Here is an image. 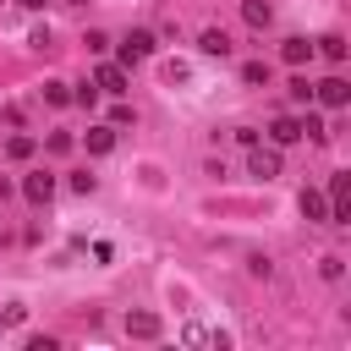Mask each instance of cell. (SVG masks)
I'll list each match as a JSON object with an SVG mask.
<instances>
[{
    "label": "cell",
    "instance_id": "obj_4",
    "mask_svg": "<svg viewBox=\"0 0 351 351\" xmlns=\"http://www.w3.org/2000/svg\"><path fill=\"white\" fill-rule=\"evenodd\" d=\"M148 55H154V33H143V27H137V33H126L121 60H126V66H137V60H148Z\"/></svg>",
    "mask_w": 351,
    "mask_h": 351
},
{
    "label": "cell",
    "instance_id": "obj_8",
    "mask_svg": "<svg viewBox=\"0 0 351 351\" xmlns=\"http://www.w3.org/2000/svg\"><path fill=\"white\" fill-rule=\"evenodd\" d=\"M269 137H274V148H291V143L302 137V121H296V115H280V121L269 126Z\"/></svg>",
    "mask_w": 351,
    "mask_h": 351
},
{
    "label": "cell",
    "instance_id": "obj_5",
    "mask_svg": "<svg viewBox=\"0 0 351 351\" xmlns=\"http://www.w3.org/2000/svg\"><path fill=\"white\" fill-rule=\"evenodd\" d=\"M197 49H203V55H214V60H225V55H230V33H225V27H203Z\"/></svg>",
    "mask_w": 351,
    "mask_h": 351
},
{
    "label": "cell",
    "instance_id": "obj_18",
    "mask_svg": "<svg viewBox=\"0 0 351 351\" xmlns=\"http://www.w3.org/2000/svg\"><path fill=\"white\" fill-rule=\"evenodd\" d=\"M82 44H88L93 55H104V49H110V33H99V27H88V38H82Z\"/></svg>",
    "mask_w": 351,
    "mask_h": 351
},
{
    "label": "cell",
    "instance_id": "obj_10",
    "mask_svg": "<svg viewBox=\"0 0 351 351\" xmlns=\"http://www.w3.org/2000/svg\"><path fill=\"white\" fill-rule=\"evenodd\" d=\"M241 16H247V27H269V22H274L269 0H241Z\"/></svg>",
    "mask_w": 351,
    "mask_h": 351
},
{
    "label": "cell",
    "instance_id": "obj_16",
    "mask_svg": "<svg viewBox=\"0 0 351 351\" xmlns=\"http://www.w3.org/2000/svg\"><path fill=\"white\" fill-rule=\"evenodd\" d=\"M44 104H71V88L66 82H44Z\"/></svg>",
    "mask_w": 351,
    "mask_h": 351
},
{
    "label": "cell",
    "instance_id": "obj_14",
    "mask_svg": "<svg viewBox=\"0 0 351 351\" xmlns=\"http://www.w3.org/2000/svg\"><path fill=\"white\" fill-rule=\"evenodd\" d=\"M241 82H247V88H269V66H263V60H247V66H241Z\"/></svg>",
    "mask_w": 351,
    "mask_h": 351
},
{
    "label": "cell",
    "instance_id": "obj_1",
    "mask_svg": "<svg viewBox=\"0 0 351 351\" xmlns=\"http://www.w3.org/2000/svg\"><path fill=\"white\" fill-rule=\"evenodd\" d=\"M346 192H351V176L335 170L329 176V225H351V197Z\"/></svg>",
    "mask_w": 351,
    "mask_h": 351
},
{
    "label": "cell",
    "instance_id": "obj_23",
    "mask_svg": "<svg viewBox=\"0 0 351 351\" xmlns=\"http://www.w3.org/2000/svg\"><path fill=\"white\" fill-rule=\"evenodd\" d=\"M16 5H27V11H44V5H49V0H16Z\"/></svg>",
    "mask_w": 351,
    "mask_h": 351
},
{
    "label": "cell",
    "instance_id": "obj_2",
    "mask_svg": "<svg viewBox=\"0 0 351 351\" xmlns=\"http://www.w3.org/2000/svg\"><path fill=\"white\" fill-rule=\"evenodd\" d=\"M313 99H318L324 110H346V104H351V82H346V77H324V82H313Z\"/></svg>",
    "mask_w": 351,
    "mask_h": 351
},
{
    "label": "cell",
    "instance_id": "obj_17",
    "mask_svg": "<svg viewBox=\"0 0 351 351\" xmlns=\"http://www.w3.org/2000/svg\"><path fill=\"white\" fill-rule=\"evenodd\" d=\"M27 154H33V137H11L5 143V159H27Z\"/></svg>",
    "mask_w": 351,
    "mask_h": 351
},
{
    "label": "cell",
    "instance_id": "obj_22",
    "mask_svg": "<svg viewBox=\"0 0 351 351\" xmlns=\"http://www.w3.org/2000/svg\"><path fill=\"white\" fill-rule=\"evenodd\" d=\"M71 148V132H49V154H66Z\"/></svg>",
    "mask_w": 351,
    "mask_h": 351
},
{
    "label": "cell",
    "instance_id": "obj_3",
    "mask_svg": "<svg viewBox=\"0 0 351 351\" xmlns=\"http://www.w3.org/2000/svg\"><path fill=\"white\" fill-rule=\"evenodd\" d=\"M247 176H258V181H274V176H280V154H274V148H258V143H252Z\"/></svg>",
    "mask_w": 351,
    "mask_h": 351
},
{
    "label": "cell",
    "instance_id": "obj_12",
    "mask_svg": "<svg viewBox=\"0 0 351 351\" xmlns=\"http://www.w3.org/2000/svg\"><path fill=\"white\" fill-rule=\"evenodd\" d=\"M280 55H285V66H307V60H313V44H307V38H285Z\"/></svg>",
    "mask_w": 351,
    "mask_h": 351
},
{
    "label": "cell",
    "instance_id": "obj_7",
    "mask_svg": "<svg viewBox=\"0 0 351 351\" xmlns=\"http://www.w3.org/2000/svg\"><path fill=\"white\" fill-rule=\"evenodd\" d=\"M296 203H302V214H307V219H318V225H329V197H324V192H313V186H302V197H296Z\"/></svg>",
    "mask_w": 351,
    "mask_h": 351
},
{
    "label": "cell",
    "instance_id": "obj_15",
    "mask_svg": "<svg viewBox=\"0 0 351 351\" xmlns=\"http://www.w3.org/2000/svg\"><path fill=\"white\" fill-rule=\"evenodd\" d=\"M313 49H324L329 60H346V38H340V33H324V38L313 44Z\"/></svg>",
    "mask_w": 351,
    "mask_h": 351
},
{
    "label": "cell",
    "instance_id": "obj_21",
    "mask_svg": "<svg viewBox=\"0 0 351 351\" xmlns=\"http://www.w3.org/2000/svg\"><path fill=\"white\" fill-rule=\"evenodd\" d=\"M93 186H99V181H93V176H88V170H77V176H71V192H82V197H88V192H93Z\"/></svg>",
    "mask_w": 351,
    "mask_h": 351
},
{
    "label": "cell",
    "instance_id": "obj_19",
    "mask_svg": "<svg viewBox=\"0 0 351 351\" xmlns=\"http://www.w3.org/2000/svg\"><path fill=\"white\" fill-rule=\"evenodd\" d=\"M291 99L307 104V99H313V82H307V77H291Z\"/></svg>",
    "mask_w": 351,
    "mask_h": 351
},
{
    "label": "cell",
    "instance_id": "obj_9",
    "mask_svg": "<svg viewBox=\"0 0 351 351\" xmlns=\"http://www.w3.org/2000/svg\"><path fill=\"white\" fill-rule=\"evenodd\" d=\"M126 335L154 340V335H159V318H154V313H126Z\"/></svg>",
    "mask_w": 351,
    "mask_h": 351
},
{
    "label": "cell",
    "instance_id": "obj_11",
    "mask_svg": "<svg viewBox=\"0 0 351 351\" xmlns=\"http://www.w3.org/2000/svg\"><path fill=\"white\" fill-rule=\"evenodd\" d=\"M93 82H99L104 93H115V99L126 93V71H121V66H99V77H93Z\"/></svg>",
    "mask_w": 351,
    "mask_h": 351
},
{
    "label": "cell",
    "instance_id": "obj_6",
    "mask_svg": "<svg viewBox=\"0 0 351 351\" xmlns=\"http://www.w3.org/2000/svg\"><path fill=\"white\" fill-rule=\"evenodd\" d=\"M22 197H27V203H49V197H55V176H44V170L27 176V181H22Z\"/></svg>",
    "mask_w": 351,
    "mask_h": 351
},
{
    "label": "cell",
    "instance_id": "obj_13",
    "mask_svg": "<svg viewBox=\"0 0 351 351\" xmlns=\"http://www.w3.org/2000/svg\"><path fill=\"white\" fill-rule=\"evenodd\" d=\"M82 143H88V154H110V148H115V132H110V126H93Z\"/></svg>",
    "mask_w": 351,
    "mask_h": 351
},
{
    "label": "cell",
    "instance_id": "obj_20",
    "mask_svg": "<svg viewBox=\"0 0 351 351\" xmlns=\"http://www.w3.org/2000/svg\"><path fill=\"white\" fill-rule=\"evenodd\" d=\"M93 99H99V88H93V82H82V88L71 93V104H82V110H93Z\"/></svg>",
    "mask_w": 351,
    "mask_h": 351
}]
</instances>
